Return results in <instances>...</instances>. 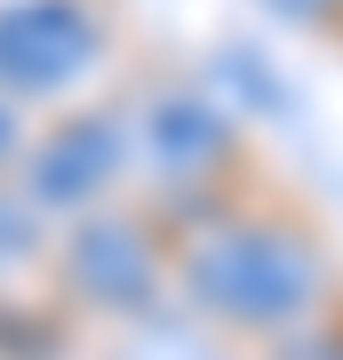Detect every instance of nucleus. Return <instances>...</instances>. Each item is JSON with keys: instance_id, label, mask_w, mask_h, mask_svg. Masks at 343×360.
<instances>
[{"instance_id": "obj_1", "label": "nucleus", "mask_w": 343, "mask_h": 360, "mask_svg": "<svg viewBox=\"0 0 343 360\" xmlns=\"http://www.w3.org/2000/svg\"><path fill=\"white\" fill-rule=\"evenodd\" d=\"M168 272H176L191 321L216 336H240V345H280V336L311 328L335 281L328 240L295 208L240 200V193L200 208L168 240Z\"/></svg>"}, {"instance_id": "obj_2", "label": "nucleus", "mask_w": 343, "mask_h": 360, "mask_svg": "<svg viewBox=\"0 0 343 360\" xmlns=\"http://www.w3.org/2000/svg\"><path fill=\"white\" fill-rule=\"evenodd\" d=\"M56 288L72 296L80 312H96V321H136V312H152L160 288H168V240L152 232L144 208L104 200V208L64 224Z\"/></svg>"}, {"instance_id": "obj_3", "label": "nucleus", "mask_w": 343, "mask_h": 360, "mask_svg": "<svg viewBox=\"0 0 343 360\" xmlns=\"http://www.w3.org/2000/svg\"><path fill=\"white\" fill-rule=\"evenodd\" d=\"M104 56H112V25L96 0H0V96L8 104L72 96Z\"/></svg>"}, {"instance_id": "obj_4", "label": "nucleus", "mask_w": 343, "mask_h": 360, "mask_svg": "<svg viewBox=\"0 0 343 360\" xmlns=\"http://www.w3.org/2000/svg\"><path fill=\"white\" fill-rule=\"evenodd\" d=\"M128 144H136V129H128L120 112H72L56 120V129H40L25 144V208L32 217H88V208L112 200V184L128 176Z\"/></svg>"}, {"instance_id": "obj_5", "label": "nucleus", "mask_w": 343, "mask_h": 360, "mask_svg": "<svg viewBox=\"0 0 343 360\" xmlns=\"http://www.w3.org/2000/svg\"><path fill=\"white\" fill-rule=\"evenodd\" d=\"M144 144H152V160H160V176L168 184H184V193H200L208 176L231 160V120L216 112L208 96H191V89H168V96H152V112H144V129H136Z\"/></svg>"}, {"instance_id": "obj_6", "label": "nucleus", "mask_w": 343, "mask_h": 360, "mask_svg": "<svg viewBox=\"0 0 343 360\" xmlns=\"http://www.w3.org/2000/svg\"><path fill=\"white\" fill-rule=\"evenodd\" d=\"M280 16H295V25H343V0H271Z\"/></svg>"}, {"instance_id": "obj_7", "label": "nucleus", "mask_w": 343, "mask_h": 360, "mask_svg": "<svg viewBox=\"0 0 343 360\" xmlns=\"http://www.w3.org/2000/svg\"><path fill=\"white\" fill-rule=\"evenodd\" d=\"M16 153H25V136H16V104H8V96H0V168H8Z\"/></svg>"}]
</instances>
